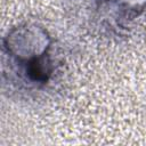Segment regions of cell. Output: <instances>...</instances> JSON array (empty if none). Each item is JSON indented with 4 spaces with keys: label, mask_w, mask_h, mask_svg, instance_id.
<instances>
[{
    "label": "cell",
    "mask_w": 146,
    "mask_h": 146,
    "mask_svg": "<svg viewBox=\"0 0 146 146\" xmlns=\"http://www.w3.org/2000/svg\"><path fill=\"white\" fill-rule=\"evenodd\" d=\"M46 60L40 57V58H34L33 60H31L29 63V67H27V73L29 75L36 81H44L47 79V74H48V68H47Z\"/></svg>",
    "instance_id": "1"
}]
</instances>
